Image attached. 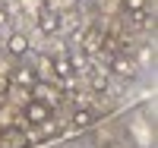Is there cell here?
I'll return each instance as SVG.
<instances>
[{
    "mask_svg": "<svg viewBox=\"0 0 158 148\" xmlns=\"http://www.w3.org/2000/svg\"><path fill=\"white\" fill-rule=\"evenodd\" d=\"M22 120H25V126H41V123H48L51 120V107H44V104H38V101H25V107H22Z\"/></svg>",
    "mask_w": 158,
    "mask_h": 148,
    "instance_id": "6da1fadb",
    "label": "cell"
},
{
    "mask_svg": "<svg viewBox=\"0 0 158 148\" xmlns=\"http://www.w3.org/2000/svg\"><path fill=\"white\" fill-rule=\"evenodd\" d=\"M29 98L38 101V104H44V107H54L57 104V88H51L48 82H35L29 88Z\"/></svg>",
    "mask_w": 158,
    "mask_h": 148,
    "instance_id": "7a4b0ae2",
    "label": "cell"
},
{
    "mask_svg": "<svg viewBox=\"0 0 158 148\" xmlns=\"http://www.w3.org/2000/svg\"><path fill=\"white\" fill-rule=\"evenodd\" d=\"M29 145V136L22 129H3L0 132V148H25Z\"/></svg>",
    "mask_w": 158,
    "mask_h": 148,
    "instance_id": "3957f363",
    "label": "cell"
},
{
    "mask_svg": "<svg viewBox=\"0 0 158 148\" xmlns=\"http://www.w3.org/2000/svg\"><path fill=\"white\" fill-rule=\"evenodd\" d=\"M51 73H54L57 79H67V82H73V76H76V66L70 57H54L51 60Z\"/></svg>",
    "mask_w": 158,
    "mask_h": 148,
    "instance_id": "277c9868",
    "label": "cell"
},
{
    "mask_svg": "<svg viewBox=\"0 0 158 148\" xmlns=\"http://www.w3.org/2000/svg\"><path fill=\"white\" fill-rule=\"evenodd\" d=\"M101 47H104V35H101L98 25H95V29H89V32H85V38H82V50L92 57V54H98Z\"/></svg>",
    "mask_w": 158,
    "mask_h": 148,
    "instance_id": "5b68a950",
    "label": "cell"
},
{
    "mask_svg": "<svg viewBox=\"0 0 158 148\" xmlns=\"http://www.w3.org/2000/svg\"><path fill=\"white\" fill-rule=\"evenodd\" d=\"M38 25H41V32H60V13L41 6L38 10Z\"/></svg>",
    "mask_w": 158,
    "mask_h": 148,
    "instance_id": "8992f818",
    "label": "cell"
},
{
    "mask_svg": "<svg viewBox=\"0 0 158 148\" xmlns=\"http://www.w3.org/2000/svg\"><path fill=\"white\" fill-rule=\"evenodd\" d=\"M10 82H13V85H22L25 91H29L38 79H35V70H13V73H10Z\"/></svg>",
    "mask_w": 158,
    "mask_h": 148,
    "instance_id": "52a82bcc",
    "label": "cell"
},
{
    "mask_svg": "<svg viewBox=\"0 0 158 148\" xmlns=\"http://www.w3.org/2000/svg\"><path fill=\"white\" fill-rule=\"evenodd\" d=\"M6 50L13 54V57H25V54H29V38H25V35H10Z\"/></svg>",
    "mask_w": 158,
    "mask_h": 148,
    "instance_id": "ba28073f",
    "label": "cell"
},
{
    "mask_svg": "<svg viewBox=\"0 0 158 148\" xmlns=\"http://www.w3.org/2000/svg\"><path fill=\"white\" fill-rule=\"evenodd\" d=\"M92 123H95V114H92L89 107H79V110L73 114V126L76 129H89Z\"/></svg>",
    "mask_w": 158,
    "mask_h": 148,
    "instance_id": "9c48e42d",
    "label": "cell"
},
{
    "mask_svg": "<svg viewBox=\"0 0 158 148\" xmlns=\"http://www.w3.org/2000/svg\"><path fill=\"white\" fill-rule=\"evenodd\" d=\"M111 70H114L117 76H133L136 66H133V60H127V57H114V60H111Z\"/></svg>",
    "mask_w": 158,
    "mask_h": 148,
    "instance_id": "30bf717a",
    "label": "cell"
},
{
    "mask_svg": "<svg viewBox=\"0 0 158 148\" xmlns=\"http://www.w3.org/2000/svg\"><path fill=\"white\" fill-rule=\"evenodd\" d=\"M127 13H139V10H149V0H120Z\"/></svg>",
    "mask_w": 158,
    "mask_h": 148,
    "instance_id": "8fae6325",
    "label": "cell"
},
{
    "mask_svg": "<svg viewBox=\"0 0 158 148\" xmlns=\"http://www.w3.org/2000/svg\"><path fill=\"white\" fill-rule=\"evenodd\" d=\"M76 3V0H44V6L48 10H54V13H63V10H70Z\"/></svg>",
    "mask_w": 158,
    "mask_h": 148,
    "instance_id": "7c38bea8",
    "label": "cell"
},
{
    "mask_svg": "<svg viewBox=\"0 0 158 148\" xmlns=\"http://www.w3.org/2000/svg\"><path fill=\"white\" fill-rule=\"evenodd\" d=\"M92 88H95V91H104V88H108V76H104V73H95V76H92Z\"/></svg>",
    "mask_w": 158,
    "mask_h": 148,
    "instance_id": "4fadbf2b",
    "label": "cell"
},
{
    "mask_svg": "<svg viewBox=\"0 0 158 148\" xmlns=\"http://www.w3.org/2000/svg\"><path fill=\"white\" fill-rule=\"evenodd\" d=\"M6 22H10V13H6V10H0V29H3Z\"/></svg>",
    "mask_w": 158,
    "mask_h": 148,
    "instance_id": "5bb4252c",
    "label": "cell"
}]
</instances>
